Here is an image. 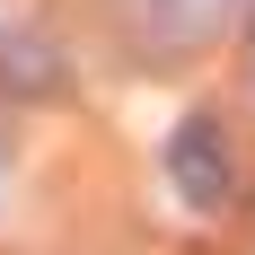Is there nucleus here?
Returning <instances> with one entry per match:
<instances>
[{"instance_id": "2", "label": "nucleus", "mask_w": 255, "mask_h": 255, "mask_svg": "<svg viewBox=\"0 0 255 255\" xmlns=\"http://www.w3.org/2000/svg\"><path fill=\"white\" fill-rule=\"evenodd\" d=\"M71 79V62L44 44V35H26V26H0V97L26 106V97H53Z\"/></svg>"}, {"instance_id": "1", "label": "nucleus", "mask_w": 255, "mask_h": 255, "mask_svg": "<svg viewBox=\"0 0 255 255\" xmlns=\"http://www.w3.org/2000/svg\"><path fill=\"white\" fill-rule=\"evenodd\" d=\"M167 176H176V194L194 211H220L238 194V158H229V124L211 115V106H194V115H176V132H167Z\"/></svg>"}]
</instances>
